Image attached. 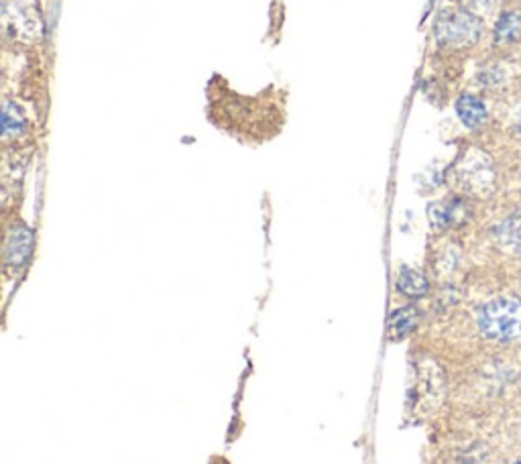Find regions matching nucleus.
<instances>
[{
	"label": "nucleus",
	"mask_w": 521,
	"mask_h": 464,
	"mask_svg": "<svg viewBox=\"0 0 521 464\" xmlns=\"http://www.w3.org/2000/svg\"><path fill=\"white\" fill-rule=\"evenodd\" d=\"M479 328L487 338L513 340L521 336V300L497 298L479 312Z\"/></svg>",
	"instance_id": "f257e3e1"
},
{
	"label": "nucleus",
	"mask_w": 521,
	"mask_h": 464,
	"mask_svg": "<svg viewBox=\"0 0 521 464\" xmlns=\"http://www.w3.org/2000/svg\"><path fill=\"white\" fill-rule=\"evenodd\" d=\"M483 33L481 19L467 9H446L438 15L434 35L442 47H469Z\"/></svg>",
	"instance_id": "f03ea898"
},
{
	"label": "nucleus",
	"mask_w": 521,
	"mask_h": 464,
	"mask_svg": "<svg viewBox=\"0 0 521 464\" xmlns=\"http://www.w3.org/2000/svg\"><path fill=\"white\" fill-rule=\"evenodd\" d=\"M456 182L469 194L487 196L495 186V167L489 155L479 149L467 151L456 165Z\"/></svg>",
	"instance_id": "7ed1b4c3"
},
{
	"label": "nucleus",
	"mask_w": 521,
	"mask_h": 464,
	"mask_svg": "<svg viewBox=\"0 0 521 464\" xmlns=\"http://www.w3.org/2000/svg\"><path fill=\"white\" fill-rule=\"evenodd\" d=\"M35 245L33 230L23 224L15 222L7 232V243H5V267L7 269H21L31 259Z\"/></svg>",
	"instance_id": "20e7f679"
},
{
	"label": "nucleus",
	"mask_w": 521,
	"mask_h": 464,
	"mask_svg": "<svg viewBox=\"0 0 521 464\" xmlns=\"http://www.w3.org/2000/svg\"><path fill=\"white\" fill-rule=\"evenodd\" d=\"M471 210L469 204L462 198H450V200H442V202H434L428 208V216L434 228H452L458 226L462 222H467Z\"/></svg>",
	"instance_id": "39448f33"
},
{
	"label": "nucleus",
	"mask_w": 521,
	"mask_h": 464,
	"mask_svg": "<svg viewBox=\"0 0 521 464\" xmlns=\"http://www.w3.org/2000/svg\"><path fill=\"white\" fill-rule=\"evenodd\" d=\"M456 112L460 123L467 129H477L487 121V108L481 98L473 94H462L456 102Z\"/></svg>",
	"instance_id": "423d86ee"
},
{
	"label": "nucleus",
	"mask_w": 521,
	"mask_h": 464,
	"mask_svg": "<svg viewBox=\"0 0 521 464\" xmlns=\"http://www.w3.org/2000/svg\"><path fill=\"white\" fill-rule=\"evenodd\" d=\"M397 289L399 294L408 296V298H422L428 294L430 283L426 279L424 273H420L414 267H401L399 275H397Z\"/></svg>",
	"instance_id": "0eeeda50"
},
{
	"label": "nucleus",
	"mask_w": 521,
	"mask_h": 464,
	"mask_svg": "<svg viewBox=\"0 0 521 464\" xmlns=\"http://www.w3.org/2000/svg\"><path fill=\"white\" fill-rule=\"evenodd\" d=\"M418 320H420V312L414 306H403V308L395 310L389 316V324H387L389 336L393 340H399L403 336H408L418 326Z\"/></svg>",
	"instance_id": "6e6552de"
},
{
	"label": "nucleus",
	"mask_w": 521,
	"mask_h": 464,
	"mask_svg": "<svg viewBox=\"0 0 521 464\" xmlns=\"http://www.w3.org/2000/svg\"><path fill=\"white\" fill-rule=\"evenodd\" d=\"M495 239L503 249L511 253H521V214L503 220L495 228Z\"/></svg>",
	"instance_id": "1a4fd4ad"
},
{
	"label": "nucleus",
	"mask_w": 521,
	"mask_h": 464,
	"mask_svg": "<svg viewBox=\"0 0 521 464\" xmlns=\"http://www.w3.org/2000/svg\"><path fill=\"white\" fill-rule=\"evenodd\" d=\"M521 37V11H507L495 27V43L509 45Z\"/></svg>",
	"instance_id": "9d476101"
},
{
	"label": "nucleus",
	"mask_w": 521,
	"mask_h": 464,
	"mask_svg": "<svg viewBox=\"0 0 521 464\" xmlns=\"http://www.w3.org/2000/svg\"><path fill=\"white\" fill-rule=\"evenodd\" d=\"M27 131V116L17 102H5L3 108V135L5 139L21 137Z\"/></svg>",
	"instance_id": "9b49d317"
},
{
	"label": "nucleus",
	"mask_w": 521,
	"mask_h": 464,
	"mask_svg": "<svg viewBox=\"0 0 521 464\" xmlns=\"http://www.w3.org/2000/svg\"><path fill=\"white\" fill-rule=\"evenodd\" d=\"M460 3L473 15H485L495 7L497 0H460Z\"/></svg>",
	"instance_id": "f8f14e48"
},
{
	"label": "nucleus",
	"mask_w": 521,
	"mask_h": 464,
	"mask_svg": "<svg viewBox=\"0 0 521 464\" xmlns=\"http://www.w3.org/2000/svg\"><path fill=\"white\" fill-rule=\"evenodd\" d=\"M503 80H505V76L499 68H487L479 74V82L487 88H499L503 84Z\"/></svg>",
	"instance_id": "ddd939ff"
},
{
	"label": "nucleus",
	"mask_w": 521,
	"mask_h": 464,
	"mask_svg": "<svg viewBox=\"0 0 521 464\" xmlns=\"http://www.w3.org/2000/svg\"><path fill=\"white\" fill-rule=\"evenodd\" d=\"M515 127H517V131L521 133V110H519V114H517V121H515Z\"/></svg>",
	"instance_id": "4468645a"
},
{
	"label": "nucleus",
	"mask_w": 521,
	"mask_h": 464,
	"mask_svg": "<svg viewBox=\"0 0 521 464\" xmlns=\"http://www.w3.org/2000/svg\"><path fill=\"white\" fill-rule=\"evenodd\" d=\"M519 464H521V462H519Z\"/></svg>",
	"instance_id": "2eb2a0df"
}]
</instances>
